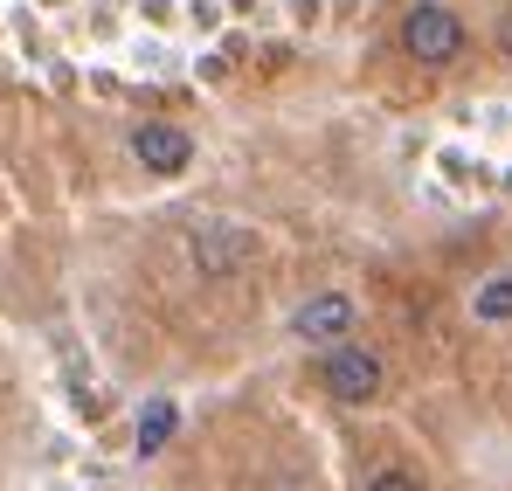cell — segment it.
Here are the masks:
<instances>
[{"instance_id":"obj_1","label":"cell","mask_w":512,"mask_h":491,"mask_svg":"<svg viewBox=\"0 0 512 491\" xmlns=\"http://www.w3.org/2000/svg\"><path fill=\"white\" fill-rule=\"evenodd\" d=\"M464 21L443 7V0H416L409 14H402V49L423 63V70H450L457 56H464Z\"/></svg>"},{"instance_id":"obj_2","label":"cell","mask_w":512,"mask_h":491,"mask_svg":"<svg viewBox=\"0 0 512 491\" xmlns=\"http://www.w3.org/2000/svg\"><path fill=\"white\" fill-rule=\"evenodd\" d=\"M319 381H326V395H333V402H346V409H367V402L381 395L388 367H381L367 346L340 339V346H326V360H319Z\"/></svg>"},{"instance_id":"obj_3","label":"cell","mask_w":512,"mask_h":491,"mask_svg":"<svg viewBox=\"0 0 512 491\" xmlns=\"http://www.w3.org/2000/svg\"><path fill=\"white\" fill-rule=\"evenodd\" d=\"M250 249H256L250 229L208 222V229H194V270H201V277H236V270L250 263Z\"/></svg>"},{"instance_id":"obj_4","label":"cell","mask_w":512,"mask_h":491,"mask_svg":"<svg viewBox=\"0 0 512 491\" xmlns=\"http://www.w3.org/2000/svg\"><path fill=\"white\" fill-rule=\"evenodd\" d=\"M132 160L167 180V173H180V166L194 160V139L180 125H167V118H146V125H132Z\"/></svg>"},{"instance_id":"obj_5","label":"cell","mask_w":512,"mask_h":491,"mask_svg":"<svg viewBox=\"0 0 512 491\" xmlns=\"http://www.w3.org/2000/svg\"><path fill=\"white\" fill-rule=\"evenodd\" d=\"M291 332H298L305 346H340L346 332H353V298H346V291H319V298H305L298 319H291Z\"/></svg>"},{"instance_id":"obj_6","label":"cell","mask_w":512,"mask_h":491,"mask_svg":"<svg viewBox=\"0 0 512 491\" xmlns=\"http://www.w3.org/2000/svg\"><path fill=\"white\" fill-rule=\"evenodd\" d=\"M173 429H180V409H173L167 395L146 402V409H139V457H160V443H167Z\"/></svg>"},{"instance_id":"obj_7","label":"cell","mask_w":512,"mask_h":491,"mask_svg":"<svg viewBox=\"0 0 512 491\" xmlns=\"http://www.w3.org/2000/svg\"><path fill=\"white\" fill-rule=\"evenodd\" d=\"M471 312H478L485 326H512V270H499V277H485V284H478Z\"/></svg>"},{"instance_id":"obj_8","label":"cell","mask_w":512,"mask_h":491,"mask_svg":"<svg viewBox=\"0 0 512 491\" xmlns=\"http://www.w3.org/2000/svg\"><path fill=\"white\" fill-rule=\"evenodd\" d=\"M367 491H423L409 471H381V478H367Z\"/></svg>"},{"instance_id":"obj_9","label":"cell","mask_w":512,"mask_h":491,"mask_svg":"<svg viewBox=\"0 0 512 491\" xmlns=\"http://www.w3.org/2000/svg\"><path fill=\"white\" fill-rule=\"evenodd\" d=\"M499 35H506V49H512V14H506V28H499Z\"/></svg>"}]
</instances>
